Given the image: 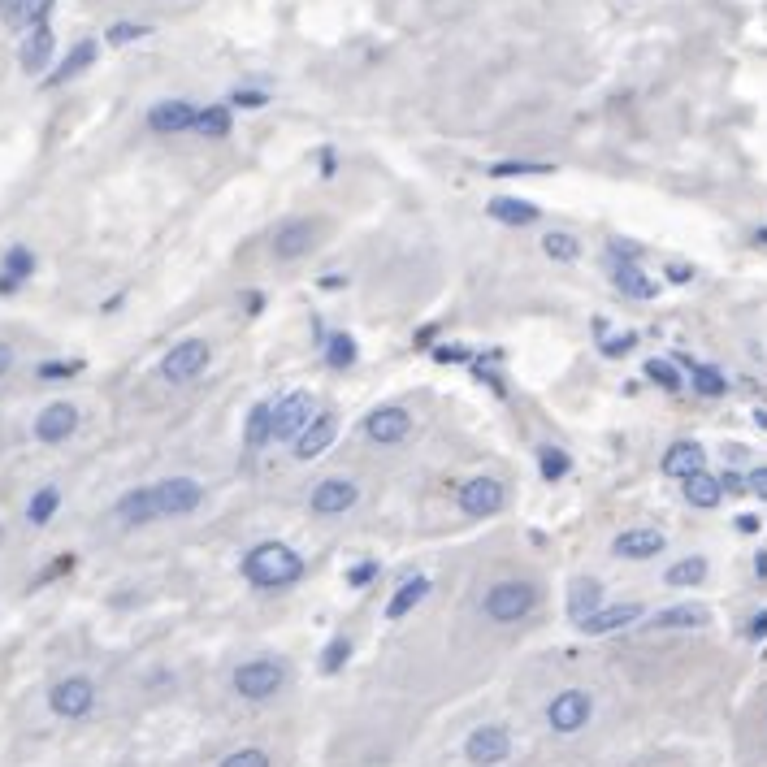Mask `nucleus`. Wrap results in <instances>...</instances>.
Listing matches in <instances>:
<instances>
[{
  "label": "nucleus",
  "instance_id": "1",
  "mask_svg": "<svg viewBox=\"0 0 767 767\" xmlns=\"http://www.w3.org/2000/svg\"><path fill=\"white\" fill-rule=\"evenodd\" d=\"M204 503V486L191 477H165L156 486H139L117 499V520L130 529L139 525H152V520H165V516H187Z\"/></svg>",
  "mask_w": 767,
  "mask_h": 767
},
{
  "label": "nucleus",
  "instance_id": "2",
  "mask_svg": "<svg viewBox=\"0 0 767 767\" xmlns=\"http://www.w3.org/2000/svg\"><path fill=\"white\" fill-rule=\"evenodd\" d=\"M243 577L256 585V590H282V585H295L304 577V559H299L286 542H260L243 555Z\"/></svg>",
  "mask_w": 767,
  "mask_h": 767
},
{
  "label": "nucleus",
  "instance_id": "3",
  "mask_svg": "<svg viewBox=\"0 0 767 767\" xmlns=\"http://www.w3.org/2000/svg\"><path fill=\"white\" fill-rule=\"evenodd\" d=\"M533 603H538V590H533L529 581H499L486 594V616L499 620V624H516V620L529 616Z\"/></svg>",
  "mask_w": 767,
  "mask_h": 767
},
{
  "label": "nucleus",
  "instance_id": "4",
  "mask_svg": "<svg viewBox=\"0 0 767 767\" xmlns=\"http://www.w3.org/2000/svg\"><path fill=\"white\" fill-rule=\"evenodd\" d=\"M282 685H286V668L278 659H252V663H243V668L234 672V689H239L243 698H252V702L273 698Z\"/></svg>",
  "mask_w": 767,
  "mask_h": 767
},
{
  "label": "nucleus",
  "instance_id": "5",
  "mask_svg": "<svg viewBox=\"0 0 767 767\" xmlns=\"http://www.w3.org/2000/svg\"><path fill=\"white\" fill-rule=\"evenodd\" d=\"M611 282H616L629 299H650L659 291V282H650L646 273L637 269V247L633 243H611Z\"/></svg>",
  "mask_w": 767,
  "mask_h": 767
},
{
  "label": "nucleus",
  "instance_id": "6",
  "mask_svg": "<svg viewBox=\"0 0 767 767\" xmlns=\"http://www.w3.org/2000/svg\"><path fill=\"white\" fill-rule=\"evenodd\" d=\"M208 369V343L204 338H182L178 347H169L165 351V360H161V377L165 382H191V377H200Z\"/></svg>",
  "mask_w": 767,
  "mask_h": 767
},
{
  "label": "nucleus",
  "instance_id": "7",
  "mask_svg": "<svg viewBox=\"0 0 767 767\" xmlns=\"http://www.w3.org/2000/svg\"><path fill=\"white\" fill-rule=\"evenodd\" d=\"M312 416H317V408H312V395H308V390H291L286 399L273 403V438L295 442V438L312 425Z\"/></svg>",
  "mask_w": 767,
  "mask_h": 767
},
{
  "label": "nucleus",
  "instance_id": "8",
  "mask_svg": "<svg viewBox=\"0 0 767 767\" xmlns=\"http://www.w3.org/2000/svg\"><path fill=\"white\" fill-rule=\"evenodd\" d=\"M48 707L61 715V720H83L96 707V685L87 681V676H65V681L52 685L48 694Z\"/></svg>",
  "mask_w": 767,
  "mask_h": 767
},
{
  "label": "nucleus",
  "instance_id": "9",
  "mask_svg": "<svg viewBox=\"0 0 767 767\" xmlns=\"http://www.w3.org/2000/svg\"><path fill=\"white\" fill-rule=\"evenodd\" d=\"M503 503H507V490H503V481H494V477H473L460 486V512L464 516L486 520L494 512H503Z\"/></svg>",
  "mask_w": 767,
  "mask_h": 767
},
{
  "label": "nucleus",
  "instance_id": "10",
  "mask_svg": "<svg viewBox=\"0 0 767 767\" xmlns=\"http://www.w3.org/2000/svg\"><path fill=\"white\" fill-rule=\"evenodd\" d=\"M590 711H594V698L585 694V689H564L559 698H551L546 720H551L555 733H577V728L590 720Z\"/></svg>",
  "mask_w": 767,
  "mask_h": 767
},
{
  "label": "nucleus",
  "instance_id": "11",
  "mask_svg": "<svg viewBox=\"0 0 767 767\" xmlns=\"http://www.w3.org/2000/svg\"><path fill=\"white\" fill-rule=\"evenodd\" d=\"M464 754H468V763L473 767H494V763H503L507 754H512V737H507V728L486 724L464 741Z\"/></svg>",
  "mask_w": 767,
  "mask_h": 767
},
{
  "label": "nucleus",
  "instance_id": "12",
  "mask_svg": "<svg viewBox=\"0 0 767 767\" xmlns=\"http://www.w3.org/2000/svg\"><path fill=\"white\" fill-rule=\"evenodd\" d=\"M408 429H412V416H408V408H399V403L373 408L369 421H364V434H369L373 442H382V447H395V442H403V438H408Z\"/></svg>",
  "mask_w": 767,
  "mask_h": 767
},
{
  "label": "nucleus",
  "instance_id": "13",
  "mask_svg": "<svg viewBox=\"0 0 767 767\" xmlns=\"http://www.w3.org/2000/svg\"><path fill=\"white\" fill-rule=\"evenodd\" d=\"M356 499H360L356 481L325 477L321 486L312 490V512H317V516H338V512H347V507H356Z\"/></svg>",
  "mask_w": 767,
  "mask_h": 767
},
{
  "label": "nucleus",
  "instance_id": "14",
  "mask_svg": "<svg viewBox=\"0 0 767 767\" xmlns=\"http://www.w3.org/2000/svg\"><path fill=\"white\" fill-rule=\"evenodd\" d=\"M195 117H200V109L187 100H161V104H152L148 109V126L156 130V135H178V130H195Z\"/></svg>",
  "mask_w": 767,
  "mask_h": 767
},
{
  "label": "nucleus",
  "instance_id": "15",
  "mask_svg": "<svg viewBox=\"0 0 767 767\" xmlns=\"http://www.w3.org/2000/svg\"><path fill=\"white\" fill-rule=\"evenodd\" d=\"M78 429V408L74 403H48L44 412H39V421H35V438L39 442H65Z\"/></svg>",
  "mask_w": 767,
  "mask_h": 767
},
{
  "label": "nucleus",
  "instance_id": "16",
  "mask_svg": "<svg viewBox=\"0 0 767 767\" xmlns=\"http://www.w3.org/2000/svg\"><path fill=\"white\" fill-rule=\"evenodd\" d=\"M707 468V451H702V442H694V438H681V442H672L668 447V455H663V473L668 477H694V473H702Z\"/></svg>",
  "mask_w": 767,
  "mask_h": 767
},
{
  "label": "nucleus",
  "instance_id": "17",
  "mask_svg": "<svg viewBox=\"0 0 767 767\" xmlns=\"http://www.w3.org/2000/svg\"><path fill=\"white\" fill-rule=\"evenodd\" d=\"M334 434H338V416L334 412H317V416H312V425L295 438V455H299V460H317V455L334 442Z\"/></svg>",
  "mask_w": 767,
  "mask_h": 767
},
{
  "label": "nucleus",
  "instance_id": "18",
  "mask_svg": "<svg viewBox=\"0 0 767 767\" xmlns=\"http://www.w3.org/2000/svg\"><path fill=\"white\" fill-rule=\"evenodd\" d=\"M312 239H317V226H312V221H286V226H278V234H273V256L295 260V256L308 252Z\"/></svg>",
  "mask_w": 767,
  "mask_h": 767
},
{
  "label": "nucleus",
  "instance_id": "19",
  "mask_svg": "<svg viewBox=\"0 0 767 767\" xmlns=\"http://www.w3.org/2000/svg\"><path fill=\"white\" fill-rule=\"evenodd\" d=\"M611 551L620 559H650L663 551V533L659 529H624V533H616Z\"/></svg>",
  "mask_w": 767,
  "mask_h": 767
},
{
  "label": "nucleus",
  "instance_id": "20",
  "mask_svg": "<svg viewBox=\"0 0 767 767\" xmlns=\"http://www.w3.org/2000/svg\"><path fill=\"white\" fill-rule=\"evenodd\" d=\"M633 620H642V607H637V603L598 607L590 620H581V633H590V637H603V633H616V629H624V624H633Z\"/></svg>",
  "mask_w": 767,
  "mask_h": 767
},
{
  "label": "nucleus",
  "instance_id": "21",
  "mask_svg": "<svg viewBox=\"0 0 767 767\" xmlns=\"http://www.w3.org/2000/svg\"><path fill=\"white\" fill-rule=\"evenodd\" d=\"M48 57H52V26L44 22V26H31L26 31V39H22V52H18V61H22V70L26 74H39L48 65Z\"/></svg>",
  "mask_w": 767,
  "mask_h": 767
},
{
  "label": "nucleus",
  "instance_id": "22",
  "mask_svg": "<svg viewBox=\"0 0 767 767\" xmlns=\"http://www.w3.org/2000/svg\"><path fill=\"white\" fill-rule=\"evenodd\" d=\"M35 273V256L31 247H9L5 252V265H0V295H13L18 286Z\"/></svg>",
  "mask_w": 767,
  "mask_h": 767
},
{
  "label": "nucleus",
  "instance_id": "23",
  "mask_svg": "<svg viewBox=\"0 0 767 767\" xmlns=\"http://www.w3.org/2000/svg\"><path fill=\"white\" fill-rule=\"evenodd\" d=\"M52 0H0V22L9 26H44Z\"/></svg>",
  "mask_w": 767,
  "mask_h": 767
},
{
  "label": "nucleus",
  "instance_id": "24",
  "mask_svg": "<svg viewBox=\"0 0 767 767\" xmlns=\"http://www.w3.org/2000/svg\"><path fill=\"white\" fill-rule=\"evenodd\" d=\"M720 499H724V481L711 477L707 468H702V473H694V477H685V503H694V507H702V512H711V507H720Z\"/></svg>",
  "mask_w": 767,
  "mask_h": 767
},
{
  "label": "nucleus",
  "instance_id": "25",
  "mask_svg": "<svg viewBox=\"0 0 767 767\" xmlns=\"http://www.w3.org/2000/svg\"><path fill=\"white\" fill-rule=\"evenodd\" d=\"M490 217L503 221V226H533V221H538V204L512 200V195H494V200H490Z\"/></svg>",
  "mask_w": 767,
  "mask_h": 767
},
{
  "label": "nucleus",
  "instance_id": "26",
  "mask_svg": "<svg viewBox=\"0 0 767 767\" xmlns=\"http://www.w3.org/2000/svg\"><path fill=\"white\" fill-rule=\"evenodd\" d=\"M707 620H711V611H707V607L685 603V607H668V611H659V616L650 620V629H702Z\"/></svg>",
  "mask_w": 767,
  "mask_h": 767
},
{
  "label": "nucleus",
  "instance_id": "27",
  "mask_svg": "<svg viewBox=\"0 0 767 767\" xmlns=\"http://www.w3.org/2000/svg\"><path fill=\"white\" fill-rule=\"evenodd\" d=\"M598 594H603V585H598L594 577H581V581H572V598H568V616L572 620H590L594 616V611H598V603H603V598H598Z\"/></svg>",
  "mask_w": 767,
  "mask_h": 767
},
{
  "label": "nucleus",
  "instance_id": "28",
  "mask_svg": "<svg viewBox=\"0 0 767 767\" xmlns=\"http://www.w3.org/2000/svg\"><path fill=\"white\" fill-rule=\"evenodd\" d=\"M91 61H96V39H78V44L65 52V61L57 65V74H52L48 83H70V78H74V74H83Z\"/></svg>",
  "mask_w": 767,
  "mask_h": 767
},
{
  "label": "nucleus",
  "instance_id": "29",
  "mask_svg": "<svg viewBox=\"0 0 767 767\" xmlns=\"http://www.w3.org/2000/svg\"><path fill=\"white\" fill-rule=\"evenodd\" d=\"M429 594V577H412V581H403L399 590H395V598L386 603V616L390 620H399V616H408V611L421 603V598Z\"/></svg>",
  "mask_w": 767,
  "mask_h": 767
},
{
  "label": "nucleus",
  "instance_id": "30",
  "mask_svg": "<svg viewBox=\"0 0 767 767\" xmlns=\"http://www.w3.org/2000/svg\"><path fill=\"white\" fill-rule=\"evenodd\" d=\"M681 360H685V369L694 373V390H698V395L720 399L724 390H728V382H724V373H720V369H711V364H698V360H689V356H681Z\"/></svg>",
  "mask_w": 767,
  "mask_h": 767
},
{
  "label": "nucleus",
  "instance_id": "31",
  "mask_svg": "<svg viewBox=\"0 0 767 767\" xmlns=\"http://www.w3.org/2000/svg\"><path fill=\"white\" fill-rule=\"evenodd\" d=\"M195 135H204V139L230 135V109L226 104H208V109H200V117H195Z\"/></svg>",
  "mask_w": 767,
  "mask_h": 767
},
{
  "label": "nucleus",
  "instance_id": "32",
  "mask_svg": "<svg viewBox=\"0 0 767 767\" xmlns=\"http://www.w3.org/2000/svg\"><path fill=\"white\" fill-rule=\"evenodd\" d=\"M273 438V403H256L247 416V447H265Z\"/></svg>",
  "mask_w": 767,
  "mask_h": 767
},
{
  "label": "nucleus",
  "instance_id": "33",
  "mask_svg": "<svg viewBox=\"0 0 767 767\" xmlns=\"http://www.w3.org/2000/svg\"><path fill=\"white\" fill-rule=\"evenodd\" d=\"M542 252L551 260H577L581 256V239H577V234H568V230H546Z\"/></svg>",
  "mask_w": 767,
  "mask_h": 767
},
{
  "label": "nucleus",
  "instance_id": "34",
  "mask_svg": "<svg viewBox=\"0 0 767 767\" xmlns=\"http://www.w3.org/2000/svg\"><path fill=\"white\" fill-rule=\"evenodd\" d=\"M57 507H61V490H57V486H44V490H35L31 503H26V520H31V525H48Z\"/></svg>",
  "mask_w": 767,
  "mask_h": 767
},
{
  "label": "nucleus",
  "instance_id": "35",
  "mask_svg": "<svg viewBox=\"0 0 767 767\" xmlns=\"http://www.w3.org/2000/svg\"><path fill=\"white\" fill-rule=\"evenodd\" d=\"M702 581H707V559L702 555H689L668 568V585H702Z\"/></svg>",
  "mask_w": 767,
  "mask_h": 767
},
{
  "label": "nucleus",
  "instance_id": "36",
  "mask_svg": "<svg viewBox=\"0 0 767 767\" xmlns=\"http://www.w3.org/2000/svg\"><path fill=\"white\" fill-rule=\"evenodd\" d=\"M330 351H325V360H330V369H351V364H356V338L351 334H330V343H325Z\"/></svg>",
  "mask_w": 767,
  "mask_h": 767
},
{
  "label": "nucleus",
  "instance_id": "37",
  "mask_svg": "<svg viewBox=\"0 0 767 767\" xmlns=\"http://www.w3.org/2000/svg\"><path fill=\"white\" fill-rule=\"evenodd\" d=\"M646 377H650V382H659L663 390H676V386H681V373H676V364H668V360H650V364H646Z\"/></svg>",
  "mask_w": 767,
  "mask_h": 767
},
{
  "label": "nucleus",
  "instance_id": "38",
  "mask_svg": "<svg viewBox=\"0 0 767 767\" xmlns=\"http://www.w3.org/2000/svg\"><path fill=\"white\" fill-rule=\"evenodd\" d=\"M555 165H546V161H503V165H494L490 174L494 178H507V174H551Z\"/></svg>",
  "mask_w": 767,
  "mask_h": 767
},
{
  "label": "nucleus",
  "instance_id": "39",
  "mask_svg": "<svg viewBox=\"0 0 767 767\" xmlns=\"http://www.w3.org/2000/svg\"><path fill=\"white\" fill-rule=\"evenodd\" d=\"M347 655H351V642L347 637H334V642L325 646V655H321V672H338L347 663Z\"/></svg>",
  "mask_w": 767,
  "mask_h": 767
},
{
  "label": "nucleus",
  "instance_id": "40",
  "mask_svg": "<svg viewBox=\"0 0 767 767\" xmlns=\"http://www.w3.org/2000/svg\"><path fill=\"white\" fill-rule=\"evenodd\" d=\"M568 464H572V460H568V455L559 451V447H546V451H542V477H546V481H559V477L568 473Z\"/></svg>",
  "mask_w": 767,
  "mask_h": 767
},
{
  "label": "nucleus",
  "instance_id": "41",
  "mask_svg": "<svg viewBox=\"0 0 767 767\" xmlns=\"http://www.w3.org/2000/svg\"><path fill=\"white\" fill-rule=\"evenodd\" d=\"M221 767H269V754L265 750H234L221 759Z\"/></svg>",
  "mask_w": 767,
  "mask_h": 767
},
{
  "label": "nucleus",
  "instance_id": "42",
  "mask_svg": "<svg viewBox=\"0 0 767 767\" xmlns=\"http://www.w3.org/2000/svg\"><path fill=\"white\" fill-rule=\"evenodd\" d=\"M148 35V26H139V22H117V26H109V44H130V39H143Z\"/></svg>",
  "mask_w": 767,
  "mask_h": 767
},
{
  "label": "nucleus",
  "instance_id": "43",
  "mask_svg": "<svg viewBox=\"0 0 767 767\" xmlns=\"http://www.w3.org/2000/svg\"><path fill=\"white\" fill-rule=\"evenodd\" d=\"M78 369H83L78 360H70V364H39V377H70Z\"/></svg>",
  "mask_w": 767,
  "mask_h": 767
},
{
  "label": "nucleus",
  "instance_id": "44",
  "mask_svg": "<svg viewBox=\"0 0 767 767\" xmlns=\"http://www.w3.org/2000/svg\"><path fill=\"white\" fill-rule=\"evenodd\" d=\"M633 343H637V334H620V338H607L603 351H607V356H624V351H629Z\"/></svg>",
  "mask_w": 767,
  "mask_h": 767
},
{
  "label": "nucleus",
  "instance_id": "45",
  "mask_svg": "<svg viewBox=\"0 0 767 767\" xmlns=\"http://www.w3.org/2000/svg\"><path fill=\"white\" fill-rule=\"evenodd\" d=\"M746 490H754V494H759V499L767 503V468H754V473L746 477Z\"/></svg>",
  "mask_w": 767,
  "mask_h": 767
},
{
  "label": "nucleus",
  "instance_id": "46",
  "mask_svg": "<svg viewBox=\"0 0 767 767\" xmlns=\"http://www.w3.org/2000/svg\"><path fill=\"white\" fill-rule=\"evenodd\" d=\"M230 104H247V109H260V104H265V91H234Z\"/></svg>",
  "mask_w": 767,
  "mask_h": 767
},
{
  "label": "nucleus",
  "instance_id": "47",
  "mask_svg": "<svg viewBox=\"0 0 767 767\" xmlns=\"http://www.w3.org/2000/svg\"><path fill=\"white\" fill-rule=\"evenodd\" d=\"M434 360L438 364H455V360H468L464 347H434Z\"/></svg>",
  "mask_w": 767,
  "mask_h": 767
},
{
  "label": "nucleus",
  "instance_id": "48",
  "mask_svg": "<svg viewBox=\"0 0 767 767\" xmlns=\"http://www.w3.org/2000/svg\"><path fill=\"white\" fill-rule=\"evenodd\" d=\"M377 577V564H373V559H369V564H356V568H351V585H364V581H373Z\"/></svg>",
  "mask_w": 767,
  "mask_h": 767
},
{
  "label": "nucleus",
  "instance_id": "49",
  "mask_svg": "<svg viewBox=\"0 0 767 767\" xmlns=\"http://www.w3.org/2000/svg\"><path fill=\"white\" fill-rule=\"evenodd\" d=\"M750 637H767V611H759V616L750 620V629H746Z\"/></svg>",
  "mask_w": 767,
  "mask_h": 767
},
{
  "label": "nucleus",
  "instance_id": "50",
  "mask_svg": "<svg viewBox=\"0 0 767 767\" xmlns=\"http://www.w3.org/2000/svg\"><path fill=\"white\" fill-rule=\"evenodd\" d=\"M668 278L672 282H689V278H694V269H689V265H668Z\"/></svg>",
  "mask_w": 767,
  "mask_h": 767
},
{
  "label": "nucleus",
  "instance_id": "51",
  "mask_svg": "<svg viewBox=\"0 0 767 767\" xmlns=\"http://www.w3.org/2000/svg\"><path fill=\"white\" fill-rule=\"evenodd\" d=\"M13 369V347L9 343H0V377H5Z\"/></svg>",
  "mask_w": 767,
  "mask_h": 767
},
{
  "label": "nucleus",
  "instance_id": "52",
  "mask_svg": "<svg viewBox=\"0 0 767 767\" xmlns=\"http://www.w3.org/2000/svg\"><path fill=\"white\" fill-rule=\"evenodd\" d=\"M737 529L741 533H759V516H737Z\"/></svg>",
  "mask_w": 767,
  "mask_h": 767
},
{
  "label": "nucleus",
  "instance_id": "53",
  "mask_svg": "<svg viewBox=\"0 0 767 767\" xmlns=\"http://www.w3.org/2000/svg\"><path fill=\"white\" fill-rule=\"evenodd\" d=\"M321 174H325V178L334 174V152H321Z\"/></svg>",
  "mask_w": 767,
  "mask_h": 767
},
{
  "label": "nucleus",
  "instance_id": "54",
  "mask_svg": "<svg viewBox=\"0 0 767 767\" xmlns=\"http://www.w3.org/2000/svg\"><path fill=\"white\" fill-rule=\"evenodd\" d=\"M759 577H767V555H759Z\"/></svg>",
  "mask_w": 767,
  "mask_h": 767
},
{
  "label": "nucleus",
  "instance_id": "55",
  "mask_svg": "<svg viewBox=\"0 0 767 767\" xmlns=\"http://www.w3.org/2000/svg\"><path fill=\"white\" fill-rule=\"evenodd\" d=\"M754 421H759V425L767 429V412H754Z\"/></svg>",
  "mask_w": 767,
  "mask_h": 767
},
{
  "label": "nucleus",
  "instance_id": "56",
  "mask_svg": "<svg viewBox=\"0 0 767 767\" xmlns=\"http://www.w3.org/2000/svg\"><path fill=\"white\" fill-rule=\"evenodd\" d=\"M763 239H767V230H763Z\"/></svg>",
  "mask_w": 767,
  "mask_h": 767
}]
</instances>
